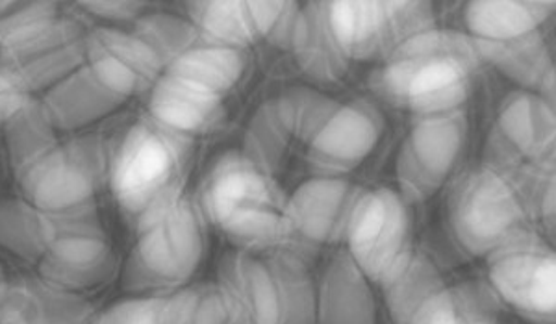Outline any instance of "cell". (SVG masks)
I'll return each mask as SVG.
<instances>
[{"label": "cell", "instance_id": "cell-28", "mask_svg": "<svg viewBox=\"0 0 556 324\" xmlns=\"http://www.w3.org/2000/svg\"><path fill=\"white\" fill-rule=\"evenodd\" d=\"M477 51L482 62L493 65L505 77L521 86V90L532 93H538L542 88L553 64L549 47L542 33L501 46L477 47Z\"/></svg>", "mask_w": 556, "mask_h": 324}, {"label": "cell", "instance_id": "cell-22", "mask_svg": "<svg viewBox=\"0 0 556 324\" xmlns=\"http://www.w3.org/2000/svg\"><path fill=\"white\" fill-rule=\"evenodd\" d=\"M125 104L84 64L45 93L41 106L56 132H78Z\"/></svg>", "mask_w": 556, "mask_h": 324}, {"label": "cell", "instance_id": "cell-4", "mask_svg": "<svg viewBox=\"0 0 556 324\" xmlns=\"http://www.w3.org/2000/svg\"><path fill=\"white\" fill-rule=\"evenodd\" d=\"M191 140L151 117L128 128L108 164V184L121 211L132 221L184 197Z\"/></svg>", "mask_w": 556, "mask_h": 324}, {"label": "cell", "instance_id": "cell-13", "mask_svg": "<svg viewBox=\"0 0 556 324\" xmlns=\"http://www.w3.org/2000/svg\"><path fill=\"white\" fill-rule=\"evenodd\" d=\"M336 104V99L311 88H291L262 102L247 125L241 153L275 177L285 166L291 145L295 141L308 145Z\"/></svg>", "mask_w": 556, "mask_h": 324}, {"label": "cell", "instance_id": "cell-5", "mask_svg": "<svg viewBox=\"0 0 556 324\" xmlns=\"http://www.w3.org/2000/svg\"><path fill=\"white\" fill-rule=\"evenodd\" d=\"M123 284L134 295H165L186 286L206 252L204 217L193 200L180 197L134 224Z\"/></svg>", "mask_w": 556, "mask_h": 324}, {"label": "cell", "instance_id": "cell-21", "mask_svg": "<svg viewBox=\"0 0 556 324\" xmlns=\"http://www.w3.org/2000/svg\"><path fill=\"white\" fill-rule=\"evenodd\" d=\"M316 324H379L371 280L345 252L332 256L316 280Z\"/></svg>", "mask_w": 556, "mask_h": 324}, {"label": "cell", "instance_id": "cell-34", "mask_svg": "<svg viewBox=\"0 0 556 324\" xmlns=\"http://www.w3.org/2000/svg\"><path fill=\"white\" fill-rule=\"evenodd\" d=\"M165 295H134L96 315L93 324H165Z\"/></svg>", "mask_w": 556, "mask_h": 324}, {"label": "cell", "instance_id": "cell-8", "mask_svg": "<svg viewBox=\"0 0 556 324\" xmlns=\"http://www.w3.org/2000/svg\"><path fill=\"white\" fill-rule=\"evenodd\" d=\"M342 243L367 278L382 284L414 255L410 203L384 185L358 190Z\"/></svg>", "mask_w": 556, "mask_h": 324}, {"label": "cell", "instance_id": "cell-35", "mask_svg": "<svg viewBox=\"0 0 556 324\" xmlns=\"http://www.w3.org/2000/svg\"><path fill=\"white\" fill-rule=\"evenodd\" d=\"M30 101L33 95L0 65V127H7L13 115Z\"/></svg>", "mask_w": 556, "mask_h": 324}, {"label": "cell", "instance_id": "cell-11", "mask_svg": "<svg viewBox=\"0 0 556 324\" xmlns=\"http://www.w3.org/2000/svg\"><path fill=\"white\" fill-rule=\"evenodd\" d=\"M468 138L464 109L414 117L395 159L399 193L410 204L434 197L453 179Z\"/></svg>", "mask_w": 556, "mask_h": 324}, {"label": "cell", "instance_id": "cell-19", "mask_svg": "<svg viewBox=\"0 0 556 324\" xmlns=\"http://www.w3.org/2000/svg\"><path fill=\"white\" fill-rule=\"evenodd\" d=\"M86 65L104 86L125 101L151 91L164 73L159 57L136 34L110 26L88 34Z\"/></svg>", "mask_w": 556, "mask_h": 324}, {"label": "cell", "instance_id": "cell-1", "mask_svg": "<svg viewBox=\"0 0 556 324\" xmlns=\"http://www.w3.org/2000/svg\"><path fill=\"white\" fill-rule=\"evenodd\" d=\"M481 64L468 34L432 26L384 57L374 86L393 108L414 117L451 114L466 106Z\"/></svg>", "mask_w": 556, "mask_h": 324}, {"label": "cell", "instance_id": "cell-3", "mask_svg": "<svg viewBox=\"0 0 556 324\" xmlns=\"http://www.w3.org/2000/svg\"><path fill=\"white\" fill-rule=\"evenodd\" d=\"M241 324H316V280L286 250H232L217 271Z\"/></svg>", "mask_w": 556, "mask_h": 324}, {"label": "cell", "instance_id": "cell-18", "mask_svg": "<svg viewBox=\"0 0 556 324\" xmlns=\"http://www.w3.org/2000/svg\"><path fill=\"white\" fill-rule=\"evenodd\" d=\"M88 30L80 21L62 13L51 26L25 46L0 56V65L25 88L26 93L51 90L73 70L86 64Z\"/></svg>", "mask_w": 556, "mask_h": 324}, {"label": "cell", "instance_id": "cell-2", "mask_svg": "<svg viewBox=\"0 0 556 324\" xmlns=\"http://www.w3.org/2000/svg\"><path fill=\"white\" fill-rule=\"evenodd\" d=\"M286 198L273 174L228 151L206 172L197 206L238 250L267 252L280 247Z\"/></svg>", "mask_w": 556, "mask_h": 324}, {"label": "cell", "instance_id": "cell-6", "mask_svg": "<svg viewBox=\"0 0 556 324\" xmlns=\"http://www.w3.org/2000/svg\"><path fill=\"white\" fill-rule=\"evenodd\" d=\"M447 221L458 247L475 258H488L531 230L518 187L488 164L471 167L455 180Z\"/></svg>", "mask_w": 556, "mask_h": 324}, {"label": "cell", "instance_id": "cell-17", "mask_svg": "<svg viewBox=\"0 0 556 324\" xmlns=\"http://www.w3.org/2000/svg\"><path fill=\"white\" fill-rule=\"evenodd\" d=\"M384 135L379 108L367 101L336 104L306 145V164L314 177L343 179L366 161Z\"/></svg>", "mask_w": 556, "mask_h": 324}, {"label": "cell", "instance_id": "cell-16", "mask_svg": "<svg viewBox=\"0 0 556 324\" xmlns=\"http://www.w3.org/2000/svg\"><path fill=\"white\" fill-rule=\"evenodd\" d=\"M299 10L286 0H203L188 4V20L204 43L243 51L264 39L290 46Z\"/></svg>", "mask_w": 556, "mask_h": 324}, {"label": "cell", "instance_id": "cell-10", "mask_svg": "<svg viewBox=\"0 0 556 324\" xmlns=\"http://www.w3.org/2000/svg\"><path fill=\"white\" fill-rule=\"evenodd\" d=\"M330 30L349 62L390 56L401 43L434 25L429 2L338 0L327 2Z\"/></svg>", "mask_w": 556, "mask_h": 324}, {"label": "cell", "instance_id": "cell-29", "mask_svg": "<svg viewBox=\"0 0 556 324\" xmlns=\"http://www.w3.org/2000/svg\"><path fill=\"white\" fill-rule=\"evenodd\" d=\"M54 216L26 198L0 200V247L38 263L51 239Z\"/></svg>", "mask_w": 556, "mask_h": 324}, {"label": "cell", "instance_id": "cell-26", "mask_svg": "<svg viewBox=\"0 0 556 324\" xmlns=\"http://www.w3.org/2000/svg\"><path fill=\"white\" fill-rule=\"evenodd\" d=\"M500 306L488 284H445L427 300L410 324H492L500 321Z\"/></svg>", "mask_w": 556, "mask_h": 324}, {"label": "cell", "instance_id": "cell-20", "mask_svg": "<svg viewBox=\"0 0 556 324\" xmlns=\"http://www.w3.org/2000/svg\"><path fill=\"white\" fill-rule=\"evenodd\" d=\"M225 96L172 73H162L149 91V117L191 140L212 132L225 115Z\"/></svg>", "mask_w": 556, "mask_h": 324}, {"label": "cell", "instance_id": "cell-32", "mask_svg": "<svg viewBox=\"0 0 556 324\" xmlns=\"http://www.w3.org/2000/svg\"><path fill=\"white\" fill-rule=\"evenodd\" d=\"M8 151L15 171L56 143V128L41 102L30 101L7 122Z\"/></svg>", "mask_w": 556, "mask_h": 324}, {"label": "cell", "instance_id": "cell-27", "mask_svg": "<svg viewBox=\"0 0 556 324\" xmlns=\"http://www.w3.org/2000/svg\"><path fill=\"white\" fill-rule=\"evenodd\" d=\"M245 69L247 57L240 49L199 43L167 65L164 73L186 78L225 96L238 86Z\"/></svg>", "mask_w": 556, "mask_h": 324}, {"label": "cell", "instance_id": "cell-9", "mask_svg": "<svg viewBox=\"0 0 556 324\" xmlns=\"http://www.w3.org/2000/svg\"><path fill=\"white\" fill-rule=\"evenodd\" d=\"M488 287L532 324H556V247L527 230L488 256Z\"/></svg>", "mask_w": 556, "mask_h": 324}, {"label": "cell", "instance_id": "cell-30", "mask_svg": "<svg viewBox=\"0 0 556 324\" xmlns=\"http://www.w3.org/2000/svg\"><path fill=\"white\" fill-rule=\"evenodd\" d=\"M165 324H241L219 284H191L167 297Z\"/></svg>", "mask_w": 556, "mask_h": 324}, {"label": "cell", "instance_id": "cell-36", "mask_svg": "<svg viewBox=\"0 0 556 324\" xmlns=\"http://www.w3.org/2000/svg\"><path fill=\"white\" fill-rule=\"evenodd\" d=\"M78 7L106 21H132L146 15V2H134V0H101V2H80Z\"/></svg>", "mask_w": 556, "mask_h": 324}, {"label": "cell", "instance_id": "cell-40", "mask_svg": "<svg viewBox=\"0 0 556 324\" xmlns=\"http://www.w3.org/2000/svg\"><path fill=\"white\" fill-rule=\"evenodd\" d=\"M492 324H501L500 321H495V323H492Z\"/></svg>", "mask_w": 556, "mask_h": 324}, {"label": "cell", "instance_id": "cell-7", "mask_svg": "<svg viewBox=\"0 0 556 324\" xmlns=\"http://www.w3.org/2000/svg\"><path fill=\"white\" fill-rule=\"evenodd\" d=\"M108 164L101 141L75 138L56 141L15 172L28 203L51 216H75L97 210Z\"/></svg>", "mask_w": 556, "mask_h": 324}, {"label": "cell", "instance_id": "cell-39", "mask_svg": "<svg viewBox=\"0 0 556 324\" xmlns=\"http://www.w3.org/2000/svg\"><path fill=\"white\" fill-rule=\"evenodd\" d=\"M15 4H17V2H0V17H2V15H7Z\"/></svg>", "mask_w": 556, "mask_h": 324}, {"label": "cell", "instance_id": "cell-24", "mask_svg": "<svg viewBox=\"0 0 556 324\" xmlns=\"http://www.w3.org/2000/svg\"><path fill=\"white\" fill-rule=\"evenodd\" d=\"M288 47L304 75L316 82H340L348 75L351 62L330 30L327 2L301 7Z\"/></svg>", "mask_w": 556, "mask_h": 324}, {"label": "cell", "instance_id": "cell-38", "mask_svg": "<svg viewBox=\"0 0 556 324\" xmlns=\"http://www.w3.org/2000/svg\"><path fill=\"white\" fill-rule=\"evenodd\" d=\"M8 284H10V282H8L7 276L2 273V269H0V302L4 299V293H7Z\"/></svg>", "mask_w": 556, "mask_h": 324}, {"label": "cell", "instance_id": "cell-25", "mask_svg": "<svg viewBox=\"0 0 556 324\" xmlns=\"http://www.w3.org/2000/svg\"><path fill=\"white\" fill-rule=\"evenodd\" d=\"M447 282L429 256L416 252L380 284L393 324H410L427 300Z\"/></svg>", "mask_w": 556, "mask_h": 324}, {"label": "cell", "instance_id": "cell-12", "mask_svg": "<svg viewBox=\"0 0 556 324\" xmlns=\"http://www.w3.org/2000/svg\"><path fill=\"white\" fill-rule=\"evenodd\" d=\"M556 161V114L532 91L501 102L486 141V164L513 180Z\"/></svg>", "mask_w": 556, "mask_h": 324}, {"label": "cell", "instance_id": "cell-14", "mask_svg": "<svg viewBox=\"0 0 556 324\" xmlns=\"http://www.w3.org/2000/svg\"><path fill=\"white\" fill-rule=\"evenodd\" d=\"M358 187L349 180L314 177L286 198L280 250L311 263L325 248L343 242Z\"/></svg>", "mask_w": 556, "mask_h": 324}, {"label": "cell", "instance_id": "cell-31", "mask_svg": "<svg viewBox=\"0 0 556 324\" xmlns=\"http://www.w3.org/2000/svg\"><path fill=\"white\" fill-rule=\"evenodd\" d=\"M132 33L159 57L164 69L178 56H182L184 52L204 43L190 20H180L172 13L141 15L136 21Z\"/></svg>", "mask_w": 556, "mask_h": 324}, {"label": "cell", "instance_id": "cell-33", "mask_svg": "<svg viewBox=\"0 0 556 324\" xmlns=\"http://www.w3.org/2000/svg\"><path fill=\"white\" fill-rule=\"evenodd\" d=\"M529 224L556 247V161L516 182Z\"/></svg>", "mask_w": 556, "mask_h": 324}, {"label": "cell", "instance_id": "cell-37", "mask_svg": "<svg viewBox=\"0 0 556 324\" xmlns=\"http://www.w3.org/2000/svg\"><path fill=\"white\" fill-rule=\"evenodd\" d=\"M538 95L544 99L545 104L549 106L556 114V57H553V64H551L549 73L545 77L542 88L538 90Z\"/></svg>", "mask_w": 556, "mask_h": 324}, {"label": "cell", "instance_id": "cell-15", "mask_svg": "<svg viewBox=\"0 0 556 324\" xmlns=\"http://www.w3.org/2000/svg\"><path fill=\"white\" fill-rule=\"evenodd\" d=\"M38 268L41 278L70 291L104 284L114 273V250L97 210L54 216L51 239Z\"/></svg>", "mask_w": 556, "mask_h": 324}, {"label": "cell", "instance_id": "cell-23", "mask_svg": "<svg viewBox=\"0 0 556 324\" xmlns=\"http://www.w3.org/2000/svg\"><path fill=\"white\" fill-rule=\"evenodd\" d=\"M555 13L551 0H475L464 8V25L475 46H501L542 33Z\"/></svg>", "mask_w": 556, "mask_h": 324}]
</instances>
